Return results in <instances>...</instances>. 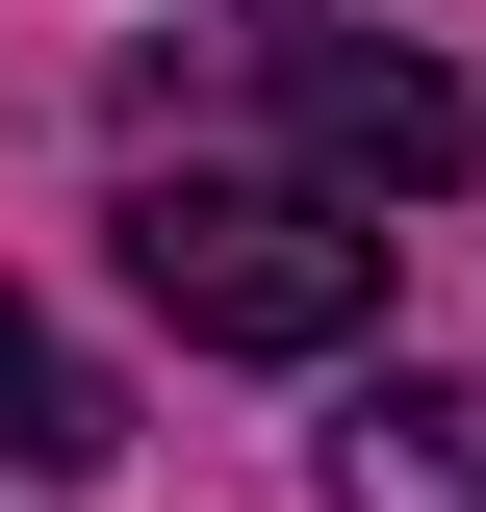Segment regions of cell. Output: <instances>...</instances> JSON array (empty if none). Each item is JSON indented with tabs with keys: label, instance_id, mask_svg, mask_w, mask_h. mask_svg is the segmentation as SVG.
<instances>
[{
	"label": "cell",
	"instance_id": "2",
	"mask_svg": "<svg viewBox=\"0 0 486 512\" xmlns=\"http://www.w3.org/2000/svg\"><path fill=\"white\" fill-rule=\"evenodd\" d=\"M231 77L282 103V154H307V205H435L486 154V103L435 52H384V26H231Z\"/></svg>",
	"mask_w": 486,
	"mask_h": 512
},
{
	"label": "cell",
	"instance_id": "1",
	"mask_svg": "<svg viewBox=\"0 0 486 512\" xmlns=\"http://www.w3.org/2000/svg\"><path fill=\"white\" fill-rule=\"evenodd\" d=\"M128 282L180 308V359H359L384 333V231L307 180H128Z\"/></svg>",
	"mask_w": 486,
	"mask_h": 512
},
{
	"label": "cell",
	"instance_id": "4",
	"mask_svg": "<svg viewBox=\"0 0 486 512\" xmlns=\"http://www.w3.org/2000/svg\"><path fill=\"white\" fill-rule=\"evenodd\" d=\"M0 461H26V487H103V461H128V410L52 359V308H26V282H0Z\"/></svg>",
	"mask_w": 486,
	"mask_h": 512
},
{
	"label": "cell",
	"instance_id": "3",
	"mask_svg": "<svg viewBox=\"0 0 486 512\" xmlns=\"http://www.w3.org/2000/svg\"><path fill=\"white\" fill-rule=\"evenodd\" d=\"M333 512H486V384H410L384 359L333 410Z\"/></svg>",
	"mask_w": 486,
	"mask_h": 512
}]
</instances>
